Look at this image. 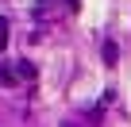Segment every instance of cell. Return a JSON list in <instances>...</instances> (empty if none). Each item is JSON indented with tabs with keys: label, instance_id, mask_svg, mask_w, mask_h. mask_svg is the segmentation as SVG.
<instances>
[{
	"label": "cell",
	"instance_id": "cell-4",
	"mask_svg": "<svg viewBox=\"0 0 131 127\" xmlns=\"http://www.w3.org/2000/svg\"><path fill=\"white\" fill-rule=\"evenodd\" d=\"M8 27H12V23H8V16H0V50L8 46Z\"/></svg>",
	"mask_w": 131,
	"mask_h": 127
},
{
	"label": "cell",
	"instance_id": "cell-3",
	"mask_svg": "<svg viewBox=\"0 0 131 127\" xmlns=\"http://www.w3.org/2000/svg\"><path fill=\"white\" fill-rule=\"evenodd\" d=\"M0 85H16V70L12 66H0Z\"/></svg>",
	"mask_w": 131,
	"mask_h": 127
},
{
	"label": "cell",
	"instance_id": "cell-1",
	"mask_svg": "<svg viewBox=\"0 0 131 127\" xmlns=\"http://www.w3.org/2000/svg\"><path fill=\"white\" fill-rule=\"evenodd\" d=\"M16 77H23V81H35V66H31V62H16Z\"/></svg>",
	"mask_w": 131,
	"mask_h": 127
},
{
	"label": "cell",
	"instance_id": "cell-2",
	"mask_svg": "<svg viewBox=\"0 0 131 127\" xmlns=\"http://www.w3.org/2000/svg\"><path fill=\"white\" fill-rule=\"evenodd\" d=\"M116 58H119V46H116V42L108 39V42H104V62H108V66H112Z\"/></svg>",
	"mask_w": 131,
	"mask_h": 127
}]
</instances>
